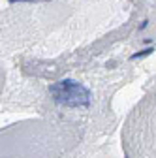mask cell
I'll return each instance as SVG.
<instances>
[{
	"instance_id": "6da1fadb",
	"label": "cell",
	"mask_w": 156,
	"mask_h": 158,
	"mask_svg": "<svg viewBox=\"0 0 156 158\" xmlns=\"http://www.w3.org/2000/svg\"><path fill=\"white\" fill-rule=\"evenodd\" d=\"M49 90H51L53 98H55L58 104L72 106V107L88 106L90 104V90L87 87L79 85V83L72 81V79H64V81L53 85Z\"/></svg>"
},
{
	"instance_id": "7a4b0ae2",
	"label": "cell",
	"mask_w": 156,
	"mask_h": 158,
	"mask_svg": "<svg viewBox=\"0 0 156 158\" xmlns=\"http://www.w3.org/2000/svg\"><path fill=\"white\" fill-rule=\"evenodd\" d=\"M152 51H154V49H152V47H149V49H145V51H139V53H135V55H133V58H138V56H147V55H150Z\"/></svg>"
},
{
	"instance_id": "3957f363",
	"label": "cell",
	"mask_w": 156,
	"mask_h": 158,
	"mask_svg": "<svg viewBox=\"0 0 156 158\" xmlns=\"http://www.w3.org/2000/svg\"><path fill=\"white\" fill-rule=\"evenodd\" d=\"M10 2H32V0H10Z\"/></svg>"
}]
</instances>
